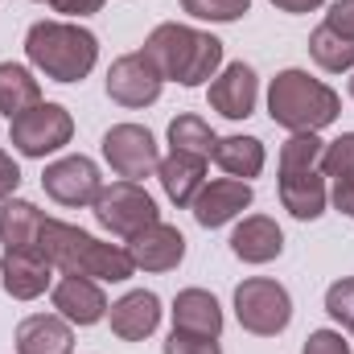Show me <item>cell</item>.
<instances>
[{
  "label": "cell",
  "instance_id": "obj_20",
  "mask_svg": "<svg viewBox=\"0 0 354 354\" xmlns=\"http://www.w3.org/2000/svg\"><path fill=\"white\" fill-rule=\"evenodd\" d=\"M174 330L198 334V338H218L223 334V309L214 292L206 288H181L174 297Z\"/></svg>",
  "mask_w": 354,
  "mask_h": 354
},
{
  "label": "cell",
  "instance_id": "obj_12",
  "mask_svg": "<svg viewBox=\"0 0 354 354\" xmlns=\"http://www.w3.org/2000/svg\"><path fill=\"white\" fill-rule=\"evenodd\" d=\"M252 206V181H239V177H214L198 189L194 198V218L198 227L214 231V227H227L231 218H239L243 210Z\"/></svg>",
  "mask_w": 354,
  "mask_h": 354
},
{
  "label": "cell",
  "instance_id": "obj_13",
  "mask_svg": "<svg viewBox=\"0 0 354 354\" xmlns=\"http://www.w3.org/2000/svg\"><path fill=\"white\" fill-rule=\"evenodd\" d=\"M210 107L227 120H248L260 103V79L248 62H231L223 66L214 79H210V91H206Z\"/></svg>",
  "mask_w": 354,
  "mask_h": 354
},
{
  "label": "cell",
  "instance_id": "obj_18",
  "mask_svg": "<svg viewBox=\"0 0 354 354\" xmlns=\"http://www.w3.org/2000/svg\"><path fill=\"white\" fill-rule=\"evenodd\" d=\"M231 252L243 264H272L284 252V231L276 227V218L268 214H248L235 231H231Z\"/></svg>",
  "mask_w": 354,
  "mask_h": 354
},
{
  "label": "cell",
  "instance_id": "obj_10",
  "mask_svg": "<svg viewBox=\"0 0 354 354\" xmlns=\"http://www.w3.org/2000/svg\"><path fill=\"white\" fill-rule=\"evenodd\" d=\"M103 157H107V165L124 181H145V177L157 174V165H161V149H157L153 132L140 128V124L107 128L103 132Z\"/></svg>",
  "mask_w": 354,
  "mask_h": 354
},
{
  "label": "cell",
  "instance_id": "obj_24",
  "mask_svg": "<svg viewBox=\"0 0 354 354\" xmlns=\"http://www.w3.org/2000/svg\"><path fill=\"white\" fill-rule=\"evenodd\" d=\"M37 103H41V83L33 79V71L21 62H0V111L8 120H17L21 111H29Z\"/></svg>",
  "mask_w": 354,
  "mask_h": 354
},
{
  "label": "cell",
  "instance_id": "obj_5",
  "mask_svg": "<svg viewBox=\"0 0 354 354\" xmlns=\"http://www.w3.org/2000/svg\"><path fill=\"white\" fill-rule=\"evenodd\" d=\"M322 153H326V140L317 132H292L280 145V202L301 223L322 218L326 202H330V181L322 174Z\"/></svg>",
  "mask_w": 354,
  "mask_h": 354
},
{
  "label": "cell",
  "instance_id": "obj_16",
  "mask_svg": "<svg viewBox=\"0 0 354 354\" xmlns=\"http://www.w3.org/2000/svg\"><path fill=\"white\" fill-rule=\"evenodd\" d=\"M50 297H54V309L71 326H95L111 309L107 297H103V288H99V280H91V276H66L62 272V280L50 288Z\"/></svg>",
  "mask_w": 354,
  "mask_h": 354
},
{
  "label": "cell",
  "instance_id": "obj_23",
  "mask_svg": "<svg viewBox=\"0 0 354 354\" xmlns=\"http://www.w3.org/2000/svg\"><path fill=\"white\" fill-rule=\"evenodd\" d=\"M46 214L25 202V198H4L0 202V243L4 248H37V231H41Z\"/></svg>",
  "mask_w": 354,
  "mask_h": 354
},
{
  "label": "cell",
  "instance_id": "obj_21",
  "mask_svg": "<svg viewBox=\"0 0 354 354\" xmlns=\"http://www.w3.org/2000/svg\"><path fill=\"white\" fill-rule=\"evenodd\" d=\"M157 177H161V185H165V198H169L174 206H181V210H189L194 198H198V189L206 185V157L169 153V157H161Z\"/></svg>",
  "mask_w": 354,
  "mask_h": 354
},
{
  "label": "cell",
  "instance_id": "obj_19",
  "mask_svg": "<svg viewBox=\"0 0 354 354\" xmlns=\"http://www.w3.org/2000/svg\"><path fill=\"white\" fill-rule=\"evenodd\" d=\"M17 354H75V330L62 313H33L17 326Z\"/></svg>",
  "mask_w": 354,
  "mask_h": 354
},
{
  "label": "cell",
  "instance_id": "obj_14",
  "mask_svg": "<svg viewBox=\"0 0 354 354\" xmlns=\"http://www.w3.org/2000/svg\"><path fill=\"white\" fill-rule=\"evenodd\" d=\"M54 264L41 256V248H4L0 260V284L12 301H37L50 288Z\"/></svg>",
  "mask_w": 354,
  "mask_h": 354
},
{
  "label": "cell",
  "instance_id": "obj_15",
  "mask_svg": "<svg viewBox=\"0 0 354 354\" xmlns=\"http://www.w3.org/2000/svg\"><path fill=\"white\" fill-rule=\"evenodd\" d=\"M107 322H111V334L120 342H145L161 326V297L149 288H132L107 309Z\"/></svg>",
  "mask_w": 354,
  "mask_h": 354
},
{
  "label": "cell",
  "instance_id": "obj_2",
  "mask_svg": "<svg viewBox=\"0 0 354 354\" xmlns=\"http://www.w3.org/2000/svg\"><path fill=\"white\" fill-rule=\"evenodd\" d=\"M145 54L157 62L161 79L177 87H206L218 71H223V41L214 33H202L194 25H177L165 21L149 33Z\"/></svg>",
  "mask_w": 354,
  "mask_h": 354
},
{
  "label": "cell",
  "instance_id": "obj_17",
  "mask_svg": "<svg viewBox=\"0 0 354 354\" xmlns=\"http://www.w3.org/2000/svg\"><path fill=\"white\" fill-rule=\"evenodd\" d=\"M128 256L145 272H174L185 260V235L169 223H153V227H145L140 235L128 239Z\"/></svg>",
  "mask_w": 354,
  "mask_h": 354
},
{
  "label": "cell",
  "instance_id": "obj_6",
  "mask_svg": "<svg viewBox=\"0 0 354 354\" xmlns=\"http://www.w3.org/2000/svg\"><path fill=\"white\" fill-rule=\"evenodd\" d=\"M95 223L107 231V235H115V239H132V235H140L145 227H153V223H161V210H157V202H153V194L140 185V181H111V185H103L99 189V198H95Z\"/></svg>",
  "mask_w": 354,
  "mask_h": 354
},
{
  "label": "cell",
  "instance_id": "obj_32",
  "mask_svg": "<svg viewBox=\"0 0 354 354\" xmlns=\"http://www.w3.org/2000/svg\"><path fill=\"white\" fill-rule=\"evenodd\" d=\"M326 25H330L334 33H342V37L354 41V0H334L330 12H326Z\"/></svg>",
  "mask_w": 354,
  "mask_h": 354
},
{
  "label": "cell",
  "instance_id": "obj_33",
  "mask_svg": "<svg viewBox=\"0 0 354 354\" xmlns=\"http://www.w3.org/2000/svg\"><path fill=\"white\" fill-rule=\"evenodd\" d=\"M103 4H107V0H50L54 12L75 17V21H83V17H91V12H103Z\"/></svg>",
  "mask_w": 354,
  "mask_h": 354
},
{
  "label": "cell",
  "instance_id": "obj_11",
  "mask_svg": "<svg viewBox=\"0 0 354 354\" xmlns=\"http://www.w3.org/2000/svg\"><path fill=\"white\" fill-rule=\"evenodd\" d=\"M41 189L58 202V206H71V210H83V206H95L99 189H103V177H99V165L75 153V157H58L46 165L41 174Z\"/></svg>",
  "mask_w": 354,
  "mask_h": 354
},
{
  "label": "cell",
  "instance_id": "obj_31",
  "mask_svg": "<svg viewBox=\"0 0 354 354\" xmlns=\"http://www.w3.org/2000/svg\"><path fill=\"white\" fill-rule=\"evenodd\" d=\"M301 354H351V342L342 338V330H313Z\"/></svg>",
  "mask_w": 354,
  "mask_h": 354
},
{
  "label": "cell",
  "instance_id": "obj_30",
  "mask_svg": "<svg viewBox=\"0 0 354 354\" xmlns=\"http://www.w3.org/2000/svg\"><path fill=\"white\" fill-rule=\"evenodd\" d=\"M165 354H223V346H218V338H198V334L174 330L165 342Z\"/></svg>",
  "mask_w": 354,
  "mask_h": 354
},
{
  "label": "cell",
  "instance_id": "obj_22",
  "mask_svg": "<svg viewBox=\"0 0 354 354\" xmlns=\"http://www.w3.org/2000/svg\"><path fill=\"white\" fill-rule=\"evenodd\" d=\"M210 161H214L227 177L252 181V177L264 174L268 153H264V140H256V136H218V145H214Z\"/></svg>",
  "mask_w": 354,
  "mask_h": 354
},
{
  "label": "cell",
  "instance_id": "obj_36",
  "mask_svg": "<svg viewBox=\"0 0 354 354\" xmlns=\"http://www.w3.org/2000/svg\"><path fill=\"white\" fill-rule=\"evenodd\" d=\"M342 214H351V218H354V194H351V202L342 206Z\"/></svg>",
  "mask_w": 354,
  "mask_h": 354
},
{
  "label": "cell",
  "instance_id": "obj_25",
  "mask_svg": "<svg viewBox=\"0 0 354 354\" xmlns=\"http://www.w3.org/2000/svg\"><path fill=\"white\" fill-rule=\"evenodd\" d=\"M214 145H218V136H214V128L198 111H181V115L169 120V149L174 153H194V157H206L210 161Z\"/></svg>",
  "mask_w": 354,
  "mask_h": 354
},
{
  "label": "cell",
  "instance_id": "obj_27",
  "mask_svg": "<svg viewBox=\"0 0 354 354\" xmlns=\"http://www.w3.org/2000/svg\"><path fill=\"white\" fill-rule=\"evenodd\" d=\"M322 174H326L330 185L354 181V132H342L338 140L326 145V153H322Z\"/></svg>",
  "mask_w": 354,
  "mask_h": 354
},
{
  "label": "cell",
  "instance_id": "obj_9",
  "mask_svg": "<svg viewBox=\"0 0 354 354\" xmlns=\"http://www.w3.org/2000/svg\"><path fill=\"white\" fill-rule=\"evenodd\" d=\"M161 71L157 62L145 54V50H132V54H120L111 66H107V99L136 111V107H153L161 99Z\"/></svg>",
  "mask_w": 354,
  "mask_h": 354
},
{
  "label": "cell",
  "instance_id": "obj_37",
  "mask_svg": "<svg viewBox=\"0 0 354 354\" xmlns=\"http://www.w3.org/2000/svg\"><path fill=\"white\" fill-rule=\"evenodd\" d=\"M351 99H354V79H351Z\"/></svg>",
  "mask_w": 354,
  "mask_h": 354
},
{
  "label": "cell",
  "instance_id": "obj_35",
  "mask_svg": "<svg viewBox=\"0 0 354 354\" xmlns=\"http://www.w3.org/2000/svg\"><path fill=\"white\" fill-rule=\"evenodd\" d=\"M268 4H276L280 12H313V8H322L326 0H268Z\"/></svg>",
  "mask_w": 354,
  "mask_h": 354
},
{
  "label": "cell",
  "instance_id": "obj_38",
  "mask_svg": "<svg viewBox=\"0 0 354 354\" xmlns=\"http://www.w3.org/2000/svg\"><path fill=\"white\" fill-rule=\"evenodd\" d=\"M41 4H50V0H41Z\"/></svg>",
  "mask_w": 354,
  "mask_h": 354
},
{
  "label": "cell",
  "instance_id": "obj_7",
  "mask_svg": "<svg viewBox=\"0 0 354 354\" xmlns=\"http://www.w3.org/2000/svg\"><path fill=\"white\" fill-rule=\"evenodd\" d=\"M75 136V120L62 103H37L29 111H21L17 120H8V145L21 153V157H33V161H46L50 153L66 149Z\"/></svg>",
  "mask_w": 354,
  "mask_h": 354
},
{
  "label": "cell",
  "instance_id": "obj_3",
  "mask_svg": "<svg viewBox=\"0 0 354 354\" xmlns=\"http://www.w3.org/2000/svg\"><path fill=\"white\" fill-rule=\"evenodd\" d=\"M25 58L54 83H83L99 62V37L79 21H37L25 33Z\"/></svg>",
  "mask_w": 354,
  "mask_h": 354
},
{
  "label": "cell",
  "instance_id": "obj_28",
  "mask_svg": "<svg viewBox=\"0 0 354 354\" xmlns=\"http://www.w3.org/2000/svg\"><path fill=\"white\" fill-rule=\"evenodd\" d=\"M181 12L198 17V21H214V25H227V21H239L252 12V0H181Z\"/></svg>",
  "mask_w": 354,
  "mask_h": 354
},
{
  "label": "cell",
  "instance_id": "obj_26",
  "mask_svg": "<svg viewBox=\"0 0 354 354\" xmlns=\"http://www.w3.org/2000/svg\"><path fill=\"white\" fill-rule=\"evenodd\" d=\"M309 58H313L322 71H330V75L354 71V41L342 37V33H334V29L322 21V25L309 33Z\"/></svg>",
  "mask_w": 354,
  "mask_h": 354
},
{
  "label": "cell",
  "instance_id": "obj_8",
  "mask_svg": "<svg viewBox=\"0 0 354 354\" xmlns=\"http://www.w3.org/2000/svg\"><path fill=\"white\" fill-rule=\"evenodd\" d=\"M235 317L248 334L256 338H276L288 330L292 322V297L284 284L268 280V276H248L235 288Z\"/></svg>",
  "mask_w": 354,
  "mask_h": 354
},
{
  "label": "cell",
  "instance_id": "obj_34",
  "mask_svg": "<svg viewBox=\"0 0 354 354\" xmlns=\"http://www.w3.org/2000/svg\"><path fill=\"white\" fill-rule=\"evenodd\" d=\"M17 185H21V165L0 149V202H4V198H12V194H17Z\"/></svg>",
  "mask_w": 354,
  "mask_h": 354
},
{
  "label": "cell",
  "instance_id": "obj_29",
  "mask_svg": "<svg viewBox=\"0 0 354 354\" xmlns=\"http://www.w3.org/2000/svg\"><path fill=\"white\" fill-rule=\"evenodd\" d=\"M326 313L354 338V276H342L326 288Z\"/></svg>",
  "mask_w": 354,
  "mask_h": 354
},
{
  "label": "cell",
  "instance_id": "obj_4",
  "mask_svg": "<svg viewBox=\"0 0 354 354\" xmlns=\"http://www.w3.org/2000/svg\"><path fill=\"white\" fill-rule=\"evenodd\" d=\"M338 111H342L338 91L313 79L309 71L288 66L268 83V115L284 132H322L338 120Z\"/></svg>",
  "mask_w": 354,
  "mask_h": 354
},
{
  "label": "cell",
  "instance_id": "obj_1",
  "mask_svg": "<svg viewBox=\"0 0 354 354\" xmlns=\"http://www.w3.org/2000/svg\"><path fill=\"white\" fill-rule=\"evenodd\" d=\"M37 248L66 276H91V280H103V284H124L136 272L124 243H103L91 231L75 227V223H62V218H46L41 223Z\"/></svg>",
  "mask_w": 354,
  "mask_h": 354
}]
</instances>
